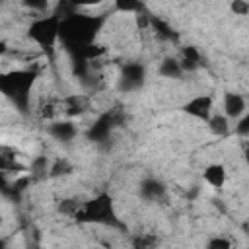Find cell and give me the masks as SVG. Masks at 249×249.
<instances>
[{
    "mask_svg": "<svg viewBox=\"0 0 249 249\" xmlns=\"http://www.w3.org/2000/svg\"><path fill=\"white\" fill-rule=\"evenodd\" d=\"M224 117L226 119H239L245 115V99L239 93H226L224 97Z\"/></svg>",
    "mask_w": 249,
    "mask_h": 249,
    "instance_id": "obj_9",
    "label": "cell"
},
{
    "mask_svg": "<svg viewBox=\"0 0 249 249\" xmlns=\"http://www.w3.org/2000/svg\"><path fill=\"white\" fill-rule=\"evenodd\" d=\"M160 74L165 76V78H179V76L183 74V70H181V66H179V60H175V58H165V60L161 62V66H160Z\"/></svg>",
    "mask_w": 249,
    "mask_h": 249,
    "instance_id": "obj_17",
    "label": "cell"
},
{
    "mask_svg": "<svg viewBox=\"0 0 249 249\" xmlns=\"http://www.w3.org/2000/svg\"><path fill=\"white\" fill-rule=\"evenodd\" d=\"M47 169H49V165H47V158H35L33 161H31V179H41V177H45L47 175Z\"/></svg>",
    "mask_w": 249,
    "mask_h": 249,
    "instance_id": "obj_19",
    "label": "cell"
},
{
    "mask_svg": "<svg viewBox=\"0 0 249 249\" xmlns=\"http://www.w3.org/2000/svg\"><path fill=\"white\" fill-rule=\"evenodd\" d=\"M91 101L88 95H82V93H74V95H68L60 101V111H64L68 117H78V115H84L88 109H89Z\"/></svg>",
    "mask_w": 249,
    "mask_h": 249,
    "instance_id": "obj_8",
    "label": "cell"
},
{
    "mask_svg": "<svg viewBox=\"0 0 249 249\" xmlns=\"http://www.w3.org/2000/svg\"><path fill=\"white\" fill-rule=\"evenodd\" d=\"M121 123H123V113L117 111V109H113V111L101 115V117L91 124V128H89L88 134H89L91 140L101 142V140H105V138L111 134V130H113L115 126H119Z\"/></svg>",
    "mask_w": 249,
    "mask_h": 249,
    "instance_id": "obj_5",
    "label": "cell"
},
{
    "mask_svg": "<svg viewBox=\"0 0 249 249\" xmlns=\"http://www.w3.org/2000/svg\"><path fill=\"white\" fill-rule=\"evenodd\" d=\"M35 70H10L0 74V93H4L21 113L27 111L29 91L35 84Z\"/></svg>",
    "mask_w": 249,
    "mask_h": 249,
    "instance_id": "obj_2",
    "label": "cell"
},
{
    "mask_svg": "<svg viewBox=\"0 0 249 249\" xmlns=\"http://www.w3.org/2000/svg\"><path fill=\"white\" fill-rule=\"evenodd\" d=\"M150 27L156 31V35L163 41H177V33L173 31V27L161 19V18H156V16H150Z\"/></svg>",
    "mask_w": 249,
    "mask_h": 249,
    "instance_id": "obj_14",
    "label": "cell"
},
{
    "mask_svg": "<svg viewBox=\"0 0 249 249\" xmlns=\"http://www.w3.org/2000/svg\"><path fill=\"white\" fill-rule=\"evenodd\" d=\"M208 126L216 136H226L230 132V123L224 115H214L208 119Z\"/></svg>",
    "mask_w": 249,
    "mask_h": 249,
    "instance_id": "obj_16",
    "label": "cell"
},
{
    "mask_svg": "<svg viewBox=\"0 0 249 249\" xmlns=\"http://www.w3.org/2000/svg\"><path fill=\"white\" fill-rule=\"evenodd\" d=\"M231 10H233L235 14H239V16H245V14L249 12V4H247V2L237 0V2H233V4H231Z\"/></svg>",
    "mask_w": 249,
    "mask_h": 249,
    "instance_id": "obj_26",
    "label": "cell"
},
{
    "mask_svg": "<svg viewBox=\"0 0 249 249\" xmlns=\"http://www.w3.org/2000/svg\"><path fill=\"white\" fill-rule=\"evenodd\" d=\"M23 165L18 161V152L10 146L0 144V171L8 173V171H21Z\"/></svg>",
    "mask_w": 249,
    "mask_h": 249,
    "instance_id": "obj_10",
    "label": "cell"
},
{
    "mask_svg": "<svg viewBox=\"0 0 249 249\" xmlns=\"http://www.w3.org/2000/svg\"><path fill=\"white\" fill-rule=\"evenodd\" d=\"M206 249H231V243H230V239H226V237H212V239L208 241Z\"/></svg>",
    "mask_w": 249,
    "mask_h": 249,
    "instance_id": "obj_23",
    "label": "cell"
},
{
    "mask_svg": "<svg viewBox=\"0 0 249 249\" xmlns=\"http://www.w3.org/2000/svg\"><path fill=\"white\" fill-rule=\"evenodd\" d=\"M183 109H185L187 115H191L195 119L208 121L210 119V113H212V97L210 95H196L191 101H187Z\"/></svg>",
    "mask_w": 249,
    "mask_h": 249,
    "instance_id": "obj_7",
    "label": "cell"
},
{
    "mask_svg": "<svg viewBox=\"0 0 249 249\" xmlns=\"http://www.w3.org/2000/svg\"><path fill=\"white\" fill-rule=\"evenodd\" d=\"M58 27H60V18L58 16H43L37 18L29 25V37L45 51H51L54 43L58 41Z\"/></svg>",
    "mask_w": 249,
    "mask_h": 249,
    "instance_id": "obj_4",
    "label": "cell"
},
{
    "mask_svg": "<svg viewBox=\"0 0 249 249\" xmlns=\"http://www.w3.org/2000/svg\"><path fill=\"white\" fill-rule=\"evenodd\" d=\"M146 78V70L140 62H126L121 70V88L130 91V89H138L144 84Z\"/></svg>",
    "mask_w": 249,
    "mask_h": 249,
    "instance_id": "obj_6",
    "label": "cell"
},
{
    "mask_svg": "<svg viewBox=\"0 0 249 249\" xmlns=\"http://www.w3.org/2000/svg\"><path fill=\"white\" fill-rule=\"evenodd\" d=\"M200 53L196 47H185L181 51V60H179V66L183 72H193L200 66Z\"/></svg>",
    "mask_w": 249,
    "mask_h": 249,
    "instance_id": "obj_12",
    "label": "cell"
},
{
    "mask_svg": "<svg viewBox=\"0 0 249 249\" xmlns=\"http://www.w3.org/2000/svg\"><path fill=\"white\" fill-rule=\"evenodd\" d=\"M132 245H134V249H156L158 237L154 233H142L132 239Z\"/></svg>",
    "mask_w": 249,
    "mask_h": 249,
    "instance_id": "obj_18",
    "label": "cell"
},
{
    "mask_svg": "<svg viewBox=\"0 0 249 249\" xmlns=\"http://www.w3.org/2000/svg\"><path fill=\"white\" fill-rule=\"evenodd\" d=\"M235 132H237L239 136H247V134H249V117H247V115L239 117V123L235 124Z\"/></svg>",
    "mask_w": 249,
    "mask_h": 249,
    "instance_id": "obj_24",
    "label": "cell"
},
{
    "mask_svg": "<svg viewBox=\"0 0 249 249\" xmlns=\"http://www.w3.org/2000/svg\"><path fill=\"white\" fill-rule=\"evenodd\" d=\"M49 132H51L56 140L68 142V140H72V138L76 136L78 130H76L74 123H70V121H60V123H53L51 128H49Z\"/></svg>",
    "mask_w": 249,
    "mask_h": 249,
    "instance_id": "obj_13",
    "label": "cell"
},
{
    "mask_svg": "<svg viewBox=\"0 0 249 249\" xmlns=\"http://www.w3.org/2000/svg\"><path fill=\"white\" fill-rule=\"evenodd\" d=\"M202 177H204V181H206L208 185H212V187H222V185L226 183V167H224L222 163H210V165L204 169Z\"/></svg>",
    "mask_w": 249,
    "mask_h": 249,
    "instance_id": "obj_15",
    "label": "cell"
},
{
    "mask_svg": "<svg viewBox=\"0 0 249 249\" xmlns=\"http://www.w3.org/2000/svg\"><path fill=\"white\" fill-rule=\"evenodd\" d=\"M72 171V165L68 163V160H56L51 167V175L53 177H58V175H66Z\"/></svg>",
    "mask_w": 249,
    "mask_h": 249,
    "instance_id": "obj_21",
    "label": "cell"
},
{
    "mask_svg": "<svg viewBox=\"0 0 249 249\" xmlns=\"http://www.w3.org/2000/svg\"><path fill=\"white\" fill-rule=\"evenodd\" d=\"M0 249H8V245H6V241H4V239H0Z\"/></svg>",
    "mask_w": 249,
    "mask_h": 249,
    "instance_id": "obj_28",
    "label": "cell"
},
{
    "mask_svg": "<svg viewBox=\"0 0 249 249\" xmlns=\"http://www.w3.org/2000/svg\"><path fill=\"white\" fill-rule=\"evenodd\" d=\"M105 18L101 16H88V14H72L60 19L58 39L62 41L64 49L76 54L80 49L95 43L97 31L103 27Z\"/></svg>",
    "mask_w": 249,
    "mask_h": 249,
    "instance_id": "obj_1",
    "label": "cell"
},
{
    "mask_svg": "<svg viewBox=\"0 0 249 249\" xmlns=\"http://www.w3.org/2000/svg\"><path fill=\"white\" fill-rule=\"evenodd\" d=\"M8 53V45H6V41H0V54H6Z\"/></svg>",
    "mask_w": 249,
    "mask_h": 249,
    "instance_id": "obj_27",
    "label": "cell"
},
{
    "mask_svg": "<svg viewBox=\"0 0 249 249\" xmlns=\"http://www.w3.org/2000/svg\"><path fill=\"white\" fill-rule=\"evenodd\" d=\"M80 208H82V204H80L76 198H64V200H60V204H58V210H60L62 214H66V216H76Z\"/></svg>",
    "mask_w": 249,
    "mask_h": 249,
    "instance_id": "obj_20",
    "label": "cell"
},
{
    "mask_svg": "<svg viewBox=\"0 0 249 249\" xmlns=\"http://www.w3.org/2000/svg\"><path fill=\"white\" fill-rule=\"evenodd\" d=\"M142 8V4L138 2H117V10L121 12H138Z\"/></svg>",
    "mask_w": 249,
    "mask_h": 249,
    "instance_id": "obj_25",
    "label": "cell"
},
{
    "mask_svg": "<svg viewBox=\"0 0 249 249\" xmlns=\"http://www.w3.org/2000/svg\"><path fill=\"white\" fill-rule=\"evenodd\" d=\"M140 196L146 200H161L165 196V187L158 179H144L140 185Z\"/></svg>",
    "mask_w": 249,
    "mask_h": 249,
    "instance_id": "obj_11",
    "label": "cell"
},
{
    "mask_svg": "<svg viewBox=\"0 0 249 249\" xmlns=\"http://www.w3.org/2000/svg\"><path fill=\"white\" fill-rule=\"evenodd\" d=\"M74 218L78 222H89V224H101V226H111V228H123L121 220L117 218L113 200H111V196L107 193H101L95 198L84 202Z\"/></svg>",
    "mask_w": 249,
    "mask_h": 249,
    "instance_id": "obj_3",
    "label": "cell"
},
{
    "mask_svg": "<svg viewBox=\"0 0 249 249\" xmlns=\"http://www.w3.org/2000/svg\"><path fill=\"white\" fill-rule=\"evenodd\" d=\"M56 111H58V105L53 103V101L41 103V107H39V115H41L43 119H53V117L56 115Z\"/></svg>",
    "mask_w": 249,
    "mask_h": 249,
    "instance_id": "obj_22",
    "label": "cell"
}]
</instances>
